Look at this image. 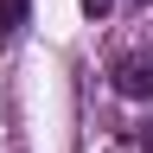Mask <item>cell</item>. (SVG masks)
<instances>
[{
    "label": "cell",
    "instance_id": "obj_1",
    "mask_svg": "<svg viewBox=\"0 0 153 153\" xmlns=\"http://www.w3.org/2000/svg\"><path fill=\"white\" fill-rule=\"evenodd\" d=\"M115 89L128 102H147L153 96V57H115Z\"/></svg>",
    "mask_w": 153,
    "mask_h": 153
},
{
    "label": "cell",
    "instance_id": "obj_2",
    "mask_svg": "<svg viewBox=\"0 0 153 153\" xmlns=\"http://www.w3.org/2000/svg\"><path fill=\"white\" fill-rule=\"evenodd\" d=\"M26 13H32V0H0V38H13L26 26Z\"/></svg>",
    "mask_w": 153,
    "mask_h": 153
},
{
    "label": "cell",
    "instance_id": "obj_3",
    "mask_svg": "<svg viewBox=\"0 0 153 153\" xmlns=\"http://www.w3.org/2000/svg\"><path fill=\"white\" fill-rule=\"evenodd\" d=\"M108 7H115V0H83V13H89V19H102Z\"/></svg>",
    "mask_w": 153,
    "mask_h": 153
}]
</instances>
